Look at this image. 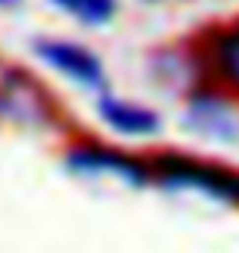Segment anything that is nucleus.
<instances>
[{"mask_svg":"<svg viewBox=\"0 0 239 253\" xmlns=\"http://www.w3.org/2000/svg\"><path fill=\"white\" fill-rule=\"evenodd\" d=\"M151 161H154V184H161V188L239 207L236 168H226V165L210 158H197V155H180V151H164Z\"/></svg>","mask_w":239,"mask_h":253,"instance_id":"obj_1","label":"nucleus"},{"mask_svg":"<svg viewBox=\"0 0 239 253\" xmlns=\"http://www.w3.org/2000/svg\"><path fill=\"white\" fill-rule=\"evenodd\" d=\"M0 122L23 131H49L59 125V105L46 83L20 66H0Z\"/></svg>","mask_w":239,"mask_h":253,"instance_id":"obj_2","label":"nucleus"},{"mask_svg":"<svg viewBox=\"0 0 239 253\" xmlns=\"http://www.w3.org/2000/svg\"><path fill=\"white\" fill-rule=\"evenodd\" d=\"M63 161L75 178L85 181H115L125 188H151L154 184V161L151 158H141L135 151L115 148V145H105L95 138L72 141L66 148Z\"/></svg>","mask_w":239,"mask_h":253,"instance_id":"obj_3","label":"nucleus"},{"mask_svg":"<svg viewBox=\"0 0 239 253\" xmlns=\"http://www.w3.org/2000/svg\"><path fill=\"white\" fill-rule=\"evenodd\" d=\"M180 125L193 138L216 145V148H239V99L223 85L203 79L184 95Z\"/></svg>","mask_w":239,"mask_h":253,"instance_id":"obj_4","label":"nucleus"},{"mask_svg":"<svg viewBox=\"0 0 239 253\" xmlns=\"http://www.w3.org/2000/svg\"><path fill=\"white\" fill-rule=\"evenodd\" d=\"M30 49H33V56L39 59V63L46 66L49 73L63 76L66 83L79 85V89H85V92H108V66H105V59L95 53L89 43H82V40H72V37H36L33 43H30Z\"/></svg>","mask_w":239,"mask_h":253,"instance_id":"obj_5","label":"nucleus"},{"mask_svg":"<svg viewBox=\"0 0 239 253\" xmlns=\"http://www.w3.org/2000/svg\"><path fill=\"white\" fill-rule=\"evenodd\" d=\"M95 119H99L105 128H111L115 135L121 138H131V141H144V138H154L161 135L164 128V119L157 112L154 105L141 102V99H128V95H118V92H99L95 95Z\"/></svg>","mask_w":239,"mask_h":253,"instance_id":"obj_6","label":"nucleus"},{"mask_svg":"<svg viewBox=\"0 0 239 253\" xmlns=\"http://www.w3.org/2000/svg\"><path fill=\"white\" fill-rule=\"evenodd\" d=\"M197 53L203 63V76L239 99V17L223 27H213Z\"/></svg>","mask_w":239,"mask_h":253,"instance_id":"obj_7","label":"nucleus"},{"mask_svg":"<svg viewBox=\"0 0 239 253\" xmlns=\"http://www.w3.org/2000/svg\"><path fill=\"white\" fill-rule=\"evenodd\" d=\"M147 69H151V83L164 85V89H174V92L187 95L193 85H200L206 76H203V63L200 53H180V49H157L147 59Z\"/></svg>","mask_w":239,"mask_h":253,"instance_id":"obj_8","label":"nucleus"},{"mask_svg":"<svg viewBox=\"0 0 239 253\" xmlns=\"http://www.w3.org/2000/svg\"><path fill=\"white\" fill-rule=\"evenodd\" d=\"M66 20L85 30H105L118 17V0H49Z\"/></svg>","mask_w":239,"mask_h":253,"instance_id":"obj_9","label":"nucleus"},{"mask_svg":"<svg viewBox=\"0 0 239 253\" xmlns=\"http://www.w3.org/2000/svg\"><path fill=\"white\" fill-rule=\"evenodd\" d=\"M23 7V0H0V13H7V10H20Z\"/></svg>","mask_w":239,"mask_h":253,"instance_id":"obj_10","label":"nucleus"}]
</instances>
